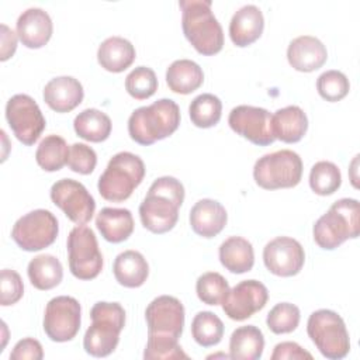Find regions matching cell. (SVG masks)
Here are the masks:
<instances>
[{"label":"cell","mask_w":360,"mask_h":360,"mask_svg":"<svg viewBox=\"0 0 360 360\" xmlns=\"http://www.w3.org/2000/svg\"><path fill=\"white\" fill-rule=\"evenodd\" d=\"M184 201V187L176 177L156 179L139 205L142 225L153 233H166L179 219V208Z\"/></svg>","instance_id":"1"},{"label":"cell","mask_w":360,"mask_h":360,"mask_svg":"<svg viewBox=\"0 0 360 360\" xmlns=\"http://www.w3.org/2000/svg\"><path fill=\"white\" fill-rule=\"evenodd\" d=\"M211 0H180L184 37L194 49L205 56L218 53L224 46V31L211 10Z\"/></svg>","instance_id":"2"},{"label":"cell","mask_w":360,"mask_h":360,"mask_svg":"<svg viewBox=\"0 0 360 360\" xmlns=\"http://www.w3.org/2000/svg\"><path fill=\"white\" fill-rule=\"evenodd\" d=\"M180 124V108L170 98L136 108L128 118V134L139 145H152L170 136Z\"/></svg>","instance_id":"3"},{"label":"cell","mask_w":360,"mask_h":360,"mask_svg":"<svg viewBox=\"0 0 360 360\" xmlns=\"http://www.w3.org/2000/svg\"><path fill=\"white\" fill-rule=\"evenodd\" d=\"M90 318L91 325L84 333L83 347L93 357H105L120 342V333L125 326V311L118 302L98 301L91 307Z\"/></svg>","instance_id":"4"},{"label":"cell","mask_w":360,"mask_h":360,"mask_svg":"<svg viewBox=\"0 0 360 360\" xmlns=\"http://www.w3.org/2000/svg\"><path fill=\"white\" fill-rule=\"evenodd\" d=\"M360 207L354 198H340L318 218L312 228L314 240L325 250H333L349 238H357L360 231Z\"/></svg>","instance_id":"5"},{"label":"cell","mask_w":360,"mask_h":360,"mask_svg":"<svg viewBox=\"0 0 360 360\" xmlns=\"http://www.w3.org/2000/svg\"><path fill=\"white\" fill-rule=\"evenodd\" d=\"M145 177L143 160L131 152L115 153L98 179L100 195L112 202H121L131 197L132 191Z\"/></svg>","instance_id":"6"},{"label":"cell","mask_w":360,"mask_h":360,"mask_svg":"<svg viewBox=\"0 0 360 360\" xmlns=\"http://www.w3.org/2000/svg\"><path fill=\"white\" fill-rule=\"evenodd\" d=\"M307 333L326 359H343L350 350V339L345 321L335 311L318 309L312 312L307 322Z\"/></svg>","instance_id":"7"},{"label":"cell","mask_w":360,"mask_h":360,"mask_svg":"<svg viewBox=\"0 0 360 360\" xmlns=\"http://www.w3.org/2000/svg\"><path fill=\"white\" fill-rule=\"evenodd\" d=\"M302 177V160L298 153L281 149L259 158L253 167V179L266 190L295 187Z\"/></svg>","instance_id":"8"},{"label":"cell","mask_w":360,"mask_h":360,"mask_svg":"<svg viewBox=\"0 0 360 360\" xmlns=\"http://www.w3.org/2000/svg\"><path fill=\"white\" fill-rule=\"evenodd\" d=\"M68 259L70 273L79 280H93L103 269V255L94 232L84 226H75L68 236Z\"/></svg>","instance_id":"9"},{"label":"cell","mask_w":360,"mask_h":360,"mask_svg":"<svg viewBox=\"0 0 360 360\" xmlns=\"http://www.w3.org/2000/svg\"><path fill=\"white\" fill-rule=\"evenodd\" d=\"M56 217L48 210H34L15 221L11 238L25 252H38L52 245L58 236Z\"/></svg>","instance_id":"10"},{"label":"cell","mask_w":360,"mask_h":360,"mask_svg":"<svg viewBox=\"0 0 360 360\" xmlns=\"http://www.w3.org/2000/svg\"><path fill=\"white\" fill-rule=\"evenodd\" d=\"M6 118L15 138L27 146L38 141L46 125L41 108L28 94H14L7 101Z\"/></svg>","instance_id":"11"},{"label":"cell","mask_w":360,"mask_h":360,"mask_svg":"<svg viewBox=\"0 0 360 360\" xmlns=\"http://www.w3.org/2000/svg\"><path fill=\"white\" fill-rule=\"evenodd\" d=\"M82 322V308L76 298L59 295L52 298L45 308L44 330L53 342L72 340Z\"/></svg>","instance_id":"12"},{"label":"cell","mask_w":360,"mask_h":360,"mask_svg":"<svg viewBox=\"0 0 360 360\" xmlns=\"http://www.w3.org/2000/svg\"><path fill=\"white\" fill-rule=\"evenodd\" d=\"M51 200L76 225H86L94 214L96 201L87 188L73 179H60L51 187Z\"/></svg>","instance_id":"13"},{"label":"cell","mask_w":360,"mask_h":360,"mask_svg":"<svg viewBox=\"0 0 360 360\" xmlns=\"http://www.w3.org/2000/svg\"><path fill=\"white\" fill-rule=\"evenodd\" d=\"M148 335L179 339L184 326V307L172 295H159L145 309Z\"/></svg>","instance_id":"14"},{"label":"cell","mask_w":360,"mask_h":360,"mask_svg":"<svg viewBox=\"0 0 360 360\" xmlns=\"http://www.w3.org/2000/svg\"><path fill=\"white\" fill-rule=\"evenodd\" d=\"M228 124L232 131L255 145L267 146L276 141L271 129V114L266 108L238 105L231 110Z\"/></svg>","instance_id":"15"},{"label":"cell","mask_w":360,"mask_h":360,"mask_svg":"<svg viewBox=\"0 0 360 360\" xmlns=\"http://www.w3.org/2000/svg\"><path fill=\"white\" fill-rule=\"evenodd\" d=\"M269 300L266 285L257 280H243L233 288H229L228 295L222 301V311L229 319L245 321L259 312Z\"/></svg>","instance_id":"16"},{"label":"cell","mask_w":360,"mask_h":360,"mask_svg":"<svg viewBox=\"0 0 360 360\" xmlns=\"http://www.w3.org/2000/svg\"><path fill=\"white\" fill-rule=\"evenodd\" d=\"M263 262L270 273L280 277H291L301 271L305 262V252L297 239L277 236L266 243Z\"/></svg>","instance_id":"17"},{"label":"cell","mask_w":360,"mask_h":360,"mask_svg":"<svg viewBox=\"0 0 360 360\" xmlns=\"http://www.w3.org/2000/svg\"><path fill=\"white\" fill-rule=\"evenodd\" d=\"M15 27L22 45L31 49L44 46L51 39L53 31L49 14L39 7H31L22 11Z\"/></svg>","instance_id":"18"},{"label":"cell","mask_w":360,"mask_h":360,"mask_svg":"<svg viewBox=\"0 0 360 360\" xmlns=\"http://www.w3.org/2000/svg\"><path fill=\"white\" fill-rule=\"evenodd\" d=\"M288 63L298 72H314L328 59L326 46L312 35L294 38L287 48Z\"/></svg>","instance_id":"19"},{"label":"cell","mask_w":360,"mask_h":360,"mask_svg":"<svg viewBox=\"0 0 360 360\" xmlns=\"http://www.w3.org/2000/svg\"><path fill=\"white\" fill-rule=\"evenodd\" d=\"M82 83L72 76L51 79L44 87V101L56 112H69L83 101Z\"/></svg>","instance_id":"20"},{"label":"cell","mask_w":360,"mask_h":360,"mask_svg":"<svg viewBox=\"0 0 360 360\" xmlns=\"http://www.w3.org/2000/svg\"><path fill=\"white\" fill-rule=\"evenodd\" d=\"M191 229L202 238L217 236L228 221V214L224 205L211 198H202L197 201L190 210Z\"/></svg>","instance_id":"21"},{"label":"cell","mask_w":360,"mask_h":360,"mask_svg":"<svg viewBox=\"0 0 360 360\" xmlns=\"http://www.w3.org/2000/svg\"><path fill=\"white\" fill-rule=\"evenodd\" d=\"M263 28L262 10L255 4H246L233 13L229 22V37L236 46L245 48L260 38Z\"/></svg>","instance_id":"22"},{"label":"cell","mask_w":360,"mask_h":360,"mask_svg":"<svg viewBox=\"0 0 360 360\" xmlns=\"http://www.w3.org/2000/svg\"><path fill=\"white\" fill-rule=\"evenodd\" d=\"M271 129L276 139L295 143L302 139L308 129V118L298 105H287L271 115Z\"/></svg>","instance_id":"23"},{"label":"cell","mask_w":360,"mask_h":360,"mask_svg":"<svg viewBox=\"0 0 360 360\" xmlns=\"http://www.w3.org/2000/svg\"><path fill=\"white\" fill-rule=\"evenodd\" d=\"M134 45L122 37H108L104 39L97 51V60L100 66L108 72L120 73L132 65L135 60Z\"/></svg>","instance_id":"24"},{"label":"cell","mask_w":360,"mask_h":360,"mask_svg":"<svg viewBox=\"0 0 360 360\" xmlns=\"http://www.w3.org/2000/svg\"><path fill=\"white\" fill-rule=\"evenodd\" d=\"M96 226L105 240L120 243L127 240L134 232V218L127 208L105 207L97 214Z\"/></svg>","instance_id":"25"},{"label":"cell","mask_w":360,"mask_h":360,"mask_svg":"<svg viewBox=\"0 0 360 360\" xmlns=\"http://www.w3.org/2000/svg\"><path fill=\"white\" fill-rule=\"evenodd\" d=\"M112 273L121 285L127 288H136L146 281L149 276V266L142 253L129 249L121 252L115 257Z\"/></svg>","instance_id":"26"},{"label":"cell","mask_w":360,"mask_h":360,"mask_svg":"<svg viewBox=\"0 0 360 360\" xmlns=\"http://www.w3.org/2000/svg\"><path fill=\"white\" fill-rule=\"evenodd\" d=\"M221 264L235 274L250 271L255 264V252L252 243L242 236H231L219 246Z\"/></svg>","instance_id":"27"},{"label":"cell","mask_w":360,"mask_h":360,"mask_svg":"<svg viewBox=\"0 0 360 360\" xmlns=\"http://www.w3.org/2000/svg\"><path fill=\"white\" fill-rule=\"evenodd\" d=\"M264 349V336L255 325L236 328L229 338V357L235 360H257Z\"/></svg>","instance_id":"28"},{"label":"cell","mask_w":360,"mask_h":360,"mask_svg":"<svg viewBox=\"0 0 360 360\" xmlns=\"http://www.w3.org/2000/svg\"><path fill=\"white\" fill-rule=\"evenodd\" d=\"M204 82V73L198 63L190 59H177L166 70V83L177 94H190Z\"/></svg>","instance_id":"29"},{"label":"cell","mask_w":360,"mask_h":360,"mask_svg":"<svg viewBox=\"0 0 360 360\" xmlns=\"http://www.w3.org/2000/svg\"><path fill=\"white\" fill-rule=\"evenodd\" d=\"M31 284L42 291L55 288L63 278V267L52 255H38L30 260L27 267Z\"/></svg>","instance_id":"30"},{"label":"cell","mask_w":360,"mask_h":360,"mask_svg":"<svg viewBox=\"0 0 360 360\" xmlns=\"http://www.w3.org/2000/svg\"><path fill=\"white\" fill-rule=\"evenodd\" d=\"M111 127L110 117L97 108L83 110L73 121L75 132L89 142L105 141L111 134Z\"/></svg>","instance_id":"31"},{"label":"cell","mask_w":360,"mask_h":360,"mask_svg":"<svg viewBox=\"0 0 360 360\" xmlns=\"http://www.w3.org/2000/svg\"><path fill=\"white\" fill-rule=\"evenodd\" d=\"M69 149L70 148L62 136L48 135L39 142L35 152V160L45 172H58L68 163Z\"/></svg>","instance_id":"32"},{"label":"cell","mask_w":360,"mask_h":360,"mask_svg":"<svg viewBox=\"0 0 360 360\" xmlns=\"http://www.w3.org/2000/svg\"><path fill=\"white\" fill-rule=\"evenodd\" d=\"M188 114L191 122L195 127L211 128L221 120L222 103L217 96L211 93H202L193 98L188 107Z\"/></svg>","instance_id":"33"},{"label":"cell","mask_w":360,"mask_h":360,"mask_svg":"<svg viewBox=\"0 0 360 360\" xmlns=\"http://www.w3.org/2000/svg\"><path fill=\"white\" fill-rule=\"evenodd\" d=\"M193 339L202 347L215 346L224 336V323L211 311L198 312L191 322Z\"/></svg>","instance_id":"34"},{"label":"cell","mask_w":360,"mask_h":360,"mask_svg":"<svg viewBox=\"0 0 360 360\" xmlns=\"http://www.w3.org/2000/svg\"><path fill=\"white\" fill-rule=\"evenodd\" d=\"M342 184L339 167L329 160L316 162L309 172V187L318 195H330Z\"/></svg>","instance_id":"35"},{"label":"cell","mask_w":360,"mask_h":360,"mask_svg":"<svg viewBox=\"0 0 360 360\" xmlns=\"http://www.w3.org/2000/svg\"><path fill=\"white\" fill-rule=\"evenodd\" d=\"M195 292L200 301L204 304L219 305L229 292V284L222 274L217 271H208L197 278Z\"/></svg>","instance_id":"36"},{"label":"cell","mask_w":360,"mask_h":360,"mask_svg":"<svg viewBox=\"0 0 360 360\" xmlns=\"http://www.w3.org/2000/svg\"><path fill=\"white\" fill-rule=\"evenodd\" d=\"M301 319L300 308L291 302L276 304L267 314L266 323L276 335L290 333L297 329Z\"/></svg>","instance_id":"37"},{"label":"cell","mask_w":360,"mask_h":360,"mask_svg":"<svg viewBox=\"0 0 360 360\" xmlns=\"http://www.w3.org/2000/svg\"><path fill=\"white\" fill-rule=\"evenodd\" d=\"M125 90L136 100L149 98L158 90V77L150 68L138 66L125 77Z\"/></svg>","instance_id":"38"},{"label":"cell","mask_w":360,"mask_h":360,"mask_svg":"<svg viewBox=\"0 0 360 360\" xmlns=\"http://www.w3.org/2000/svg\"><path fill=\"white\" fill-rule=\"evenodd\" d=\"M316 90L322 98L335 103L347 96L350 90V83L345 73L332 69L318 76Z\"/></svg>","instance_id":"39"},{"label":"cell","mask_w":360,"mask_h":360,"mask_svg":"<svg viewBox=\"0 0 360 360\" xmlns=\"http://www.w3.org/2000/svg\"><path fill=\"white\" fill-rule=\"evenodd\" d=\"M143 359H188V356L183 352L181 346L179 345V339L148 335Z\"/></svg>","instance_id":"40"},{"label":"cell","mask_w":360,"mask_h":360,"mask_svg":"<svg viewBox=\"0 0 360 360\" xmlns=\"http://www.w3.org/2000/svg\"><path fill=\"white\" fill-rule=\"evenodd\" d=\"M70 170L80 174H90L97 165V155L93 148L86 143L76 142L69 149L68 163Z\"/></svg>","instance_id":"41"},{"label":"cell","mask_w":360,"mask_h":360,"mask_svg":"<svg viewBox=\"0 0 360 360\" xmlns=\"http://www.w3.org/2000/svg\"><path fill=\"white\" fill-rule=\"evenodd\" d=\"M24 284L15 270L3 269L0 274V302L3 307L13 305L21 300Z\"/></svg>","instance_id":"42"},{"label":"cell","mask_w":360,"mask_h":360,"mask_svg":"<svg viewBox=\"0 0 360 360\" xmlns=\"http://www.w3.org/2000/svg\"><path fill=\"white\" fill-rule=\"evenodd\" d=\"M42 357V346L34 338H25L18 340L10 353L11 360H41Z\"/></svg>","instance_id":"43"},{"label":"cell","mask_w":360,"mask_h":360,"mask_svg":"<svg viewBox=\"0 0 360 360\" xmlns=\"http://www.w3.org/2000/svg\"><path fill=\"white\" fill-rule=\"evenodd\" d=\"M271 360H301V359H312V354L304 350L295 342H281L274 346V350L270 356Z\"/></svg>","instance_id":"44"},{"label":"cell","mask_w":360,"mask_h":360,"mask_svg":"<svg viewBox=\"0 0 360 360\" xmlns=\"http://www.w3.org/2000/svg\"><path fill=\"white\" fill-rule=\"evenodd\" d=\"M0 30H1V32H0V37H1L0 59L4 62L8 58H11L17 49V34L11 28H8L6 24H1Z\"/></svg>","instance_id":"45"}]
</instances>
